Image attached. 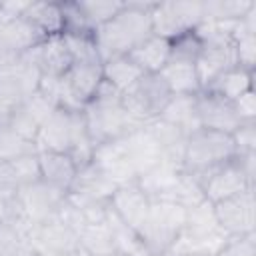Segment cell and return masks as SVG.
<instances>
[{
	"mask_svg": "<svg viewBox=\"0 0 256 256\" xmlns=\"http://www.w3.org/2000/svg\"><path fill=\"white\" fill-rule=\"evenodd\" d=\"M102 74H104V82L114 86L118 92H126L144 72L134 64V60L128 54H124L102 62Z\"/></svg>",
	"mask_w": 256,
	"mask_h": 256,
	"instance_id": "obj_30",
	"label": "cell"
},
{
	"mask_svg": "<svg viewBox=\"0 0 256 256\" xmlns=\"http://www.w3.org/2000/svg\"><path fill=\"white\" fill-rule=\"evenodd\" d=\"M18 58H20V56H18L16 52H12L10 46H8V44L2 40V36H0V70L6 68V66H10V64H14Z\"/></svg>",
	"mask_w": 256,
	"mask_h": 256,
	"instance_id": "obj_47",
	"label": "cell"
},
{
	"mask_svg": "<svg viewBox=\"0 0 256 256\" xmlns=\"http://www.w3.org/2000/svg\"><path fill=\"white\" fill-rule=\"evenodd\" d=\"M16 198V196H14ZM14 198L0 196V224H8L14 214Z\"/></svg>",
	"mask_w": 256,
	"mask_h": 256,
	"instance_id": "obj_48",
	"label": "cell"
},
{
	"mask_svg": "<svg viewBox=\"0 0 256 256\" xmlns=\"http://www.w3.org/2000/svg\"><path fill=\"white\" fill-rule=\"evenodd\" d=\"M200 52H202V38L198 36L196 30L186 32V34L170 40V60L196 64Z\"/></svg>",
	"mask_w": 256,
	"mask_h": 256,
	"instance_id": "obj_38",
	"label": "cell"
},
{
	"mask_svg": "<svg viewBox=\"0 0 256 256\" xmlns=\"http://www.w3.org/2000/svg\"><path fill=\"white\" fill-rule=\"evenodd\" d=\"M254 88V72L252 70H246L242 66H234L230 70H226L224 74H220L208 88L204 90H210L230 102H236L244 92L252 90Z\"/></svg>",
	"mask_w": 256,
	"mask_h": 256,
	"instance_id": "obj_29",
	"label": "cell"
},
{
	"mask_svg": "<svg viewBox=\"0 0 256 256\" xmlns=\"http://www.w3.org/2000/svg\"><path fill=\"white\" fill-rule=\"evenodd\" d=\"M80 256H114L112 234L104 224H86L78 232Z\"/></svg>",
	"mask_w": 256,
	"mask_h": 256,
	"instance_id": "obj_31",
	"label": "cell"
},
{
	"mask_svg": "<svg viewBox=\"0 0 256 256\" xmlns=\"http://www.w3.org/2000/svg\"><path fill=\"white\" fill-rule=\"evenodd\" d=\"M176 256V254H174ZM178 256H208V254H200V252H184V254H178Z\"/></svg>",
	"mask_w": 256,
	"mask_h": 256,
	"instance_id": "obj_49",
	"label": "cell"
},
{
	"mask_svg": "<svg viewBox=\"0 0 256 256\" xmlns=\"http://www.w3.org/2000/svg\"><path fill=\"white\" fill-rule=\"evenodd\" d=\"M202 200H206V198H204L200 180L196 176H192V174L182 170L180 180H178V184H176V188H174V192H172L168 202H176V204H180L182 208L188 210V208L200 204Z\"/></svg>",
	"mask_w": 256,
	"mask_h": 256,
	"instance_id": "obj_36",
	"label": "cell"
},
{
	"mask_svg": "<svg viewBox=\"0 0 256 256\" xmlns=\"http://www.w3.org/2000/svg\"><path fill=\"white\" fill-rule=\"evenodd\" d=\"M104 82L102 62H74L60 78V108L82 110Z\"/></svg>",
	"mask_w": 256,
	"mask_h": 256,
	"instance_id": "obj_10",
	"label": "cell"
},
{
	"mask_svg": "<svg viewBox=\"0 0 256 256\" xmlns=\"http://www.w3.org/2000/svg\"><path fill=\"white\" fill-rule=\"evenodd\" d=\"M114 256H116V254H114Z\"/></svg>",
	"mask_w": 256,
	"mask_h": 256,
	"instance_id": "obj_55",
	"label": "cell"
},
{
	"mask_svg": "<svg viewBox=\"0 0 256 256\" xmlns=\"http://www.w3.org/2000/svg\"><path fill=\"white\" fill-rule=\"evenodd\" d=\"M92 162L116 186L138 180V174H136V168H134V162L130 158V152H128V146H126L124 138H118V140H112V142L96 146Z\"/></svg>",
	"mask_w": 256,
	"mask_h": 256,
	"instance_id": "obj_15",
	"label": "cell"
},
{
	"mask_svg": "<svg viewBox=\"0 0 256 256\" xmlns=\"http://www.w3.org/2000/svg\"><path fill=\"white\" fill-rule=\"evenodd\" d=\"M196 116H198L200 128H206V130L232 134L240 126V118L236 114L234 102L210 90H200L196 94Z\"/></svg>",
	"mask_w": 256,
	"mask_h": 256,
	"instance_id": "obj_14",
	"label": "cell"
},
{
	"mask_svg": "<svg viewBox=\"0 0 256 256\" xmlns=\"http://www.w3.org/2000/svg\"><path fill=\"white\" fill-rule=\"evenodd\" d=\"M182 174V166L172 164V162H158L154 168L138 176V186L144 190V194L154 200H170L178 180Z\"/></svg>",
	"mask_w": 256,
	"mask_h": 256,
	"instance_id": "obj_22",
	"label": "cell"
},
{
	"mask_svg": "<svg viewBox=\"0 0 256 256\" xmlns=\"http://www.w3.org/2000/svg\"><path fill=\"white\" fill-rule=\"evenodd\" d=\"M160 76L172 94H198L202 90L196 64L192 62L168 60V64L160 70Z\"/></svg>",
	"mask_w": 256,
	"mask_h": 256,
	"instance_id": "obj_28",
	"label": "cell"
},
{
	"mask_svg": "<svg viewBox=\"0 0 256 256\" xmlns=\"http://www.w3.org/2000/svg\"><path fill=\"white\" fill-rule=\"evenodd\" d=\"M54 110H56V106L36 90L22 106H18L2 122H6L12 130H16L18 134H22L24 138L36 142V136H38L42 124L50 118V114Z\"/></svg>",
	"mask_w": 256,
	"mask_h": 256,
	"instance_id": "obj_17",
	"label": "cell"
},
{
	"mask_svg": "<svg viewBox=\"0 0 256 256\" xmlns=\"http://www.w3.org/2000/svg\"><path fill=\"white\" fill-rule=\"evenodd\" d=\"M232 140L236 154L256 152V122H240V126L232 132Z\"/></svg>",
	"mask_w": 256,
	"mask_h": 256,
	"instance_id": "obj_42",
	"label": "cell"
},
{
	"mask_svg": "<svg viewBox=\"0 0 256 256\" xmlns=\"http://www.w3.org/2000/svg\"><path fill=\"white\" fill-rule=\"evenodd\" d=\"M32 256H52V254H42V252H34Z\"/></svg>",
	"mask_w": 256,
	"mask_h": 256,
	"instance_id": "obj_51",
	"label": "cell"
},
{
	"mask_svg": "<svg viewBox=\"0 0 256 256\" xmlns=\"http://www.w3.org/2000/svg\"><path fill=\"white\" fill-rule=\"evenodd\" d=\"M202 184V192L204 198L212 204L232 198L244 190L256 188V180H252L244 168L240 166V162L236 160V156L216 168H212L210 172H206L204 176L198 178Z\"/></svg>",
	"mask_w": 256,
	"mask_h": 256,
	"instance_id": "obj_11",
	"label": "cell"
},
{
	"mask_svg": "<svg viewBox=\"0 0 256 256\" xmlns=\"http://www.w3.org/2000/svg\"><path fill=\"white\" fill-rule=\"evenodd\" d=\"M106 226L112 234L114 242V252L120 256H150L140 232L128 224H124L108 206V216H106Z\"/></svg>",
	"mask_w": 256,
	"mask_h": 256,
	"instance_id": "obj_27",
	"label": "cell"
},
{
	"mask_svg": "<svg viewBox=\"0 0 256 256\" xmlns=\"http://www.w3.org/2000/svg\"><path fill=\"white\" fill-rule=\"evenodd\" d=\"M158 118L186 134H192L200 128L196 116V94H172Z\"/></svg>",
	"mask_w": 256,
	"mask_h": 256,
	"instance_id": "obj_25",
	"label": "cell"
},
{
	"mask_svg": "<svg viewBox=\"0 0 256 256\" xmlns=\"http://www.w3.org/2000/svg\"><path fill=\"white\" fill-rule=\"evenodd\" d=\"M152 34L174 40L186 32L196 30L204 22L202 0H168L154 2L150 10Z\"/></svg>",
	"mask_w": 256,
	"mask_h": 256,
	"instance_id": "obj_7",
	"label": "cell"
},
{
	"mask_svg": "<svg viewBox=\"0 0 256 256\" xmlns=\"http://www.w3.org/2000/svg\"><path fill=\"white\" fill-rule=\"evenodd\" d=\"M144 128L156 142V146L162 154V162H172V164L182 166V156H184V146H186L188 134L160 118L146 122Z\"/></svg>",
	"mask_w": 256,
	"mask_h": 256,
	"instance_id": "obj_23",
	"label": "cell"
},
{
	"mask_svg": "<svg viewBox=\"0 0 256 256\" xmlns=\"http://www.w3.org/2000/svg\"><path fill=\"white\" fill-rule=\"evenodd\" d=\"M2 40L10 46L12 52H16L18 56H24L26 52H30L38 42H42V38L38 36V32L24 20V18H16V20H8L4 24V28L0 30Z\"/></svg>",
	"mask_w": 256,
	"mask_h": 256,
	"instance_id": "obj_32",
	"label": "cell"
},
{
	"mask_svg": "<svg viewBox=\"0 0 256 256\" xmlns=\"http://www.w3.org/2000/svg\"><path fill=\"white\" fill-rule=\"evenodd\" d=\"M24 58L38 68L40 76H50V78H62L74 64V58L70 54L64 36H54L38 42L30 52L24 54Z\"/></svg>",
	"mask_w": 256,
	"mask_h": 256,
	"instance_id": "obj_16",
	"label": "cell"
},
{
	"mask_svg": "<svg viewBox=\"0 0 256 256\" xmlns=\"http://www.w3.org/2000/svg\"><path fill=\"white\" fill-rule=\"evenodd\" d=\"M184 224H186V208H182L176 202L154 200L150 202L146 220L138 232L150 256H154V254L170 252L174 248L176 240L184 230Z\"/></svg>",
	"mask_w": 256,
	"mask_h": 256,
	"instance_id": "obj_6",
	"label": "cell"
},
{
	"mask_svg": "<svg viewBox=\"0 0 256 256\" xmlns=\"http://www.w3.org/2000/svg\"><path fill=\"white\" fill-rule=\"evenodd\" d=\"M22 18L38 32L42 40L62 36L64 34V14H62V2H48L38 0L28 4Z\"/></svg>",
	"mask_w": 256,
	"mask_h": 256,
	"instance_id": "obj_21",
	"label": "cell"
},
{
	"mask_svg": "<svg viewBox=\"0 0 256 256\" xmlns=\"http://www.w3.org/2000/svg\"><path fill=\"white\" fill-rule=\"evenodd\" d=\"M40 82L38 68L20 56L14 64L0 70V118L4 120L18 106H22L36 90Z\"/></svg>",
	"mask_w": 256,
	"mask_h": 256,
	"instance_id": "obj_9",
	"label": "cell"
},
{
	"mask_svg": "<svg viewBox=\"0 0 256 256\" xmlns=\"http://www.w3.org/2000/svg\"><path fill=\"white\" fill-rule=\"evenodd\" d=\"M20 188H22V184H20V178L16 174L14 164L0 160V196L14 198Z\"/></svg>",
	"mask_w": 256,
	"mask_h": 256,
	"instance_id": "obj_44",
	"label": "cell"
},
{
	"mask_svg": "<svg viewBox=\"0 0 256 256\" xmlns=\"http://www.w3.org/2000/svg\"><path fill=\"white\" fill-rule=\"evenodd\" d=\"M234 156H236V146L232 134L198 128L186 138L182 170L200 178L212 168L232 160Z\"/></svg>",
	"mask_w": 256,
	"mask_h": 256,
	"instance_id": "obj_5",
	"label": "cell"
},
{
	"mask_svg": "<svg viewBox=\"0 0 256 256\" xmlns=\"http://www.w3.org/2000/svg\"><path fill=\"white\" fill-rule=\"evenodd\" d=\"M116 256H120V254H116Z\"/></svg>",
	"mask_w": 256,
	"mask_h": 256,
	"instance_id": "obj_53",
	"label": "cell"
},
{
	"mask_svg": "<svg viewBox=\"0 0 256 256\" xmlns=\"http://www.w3.org/2000/svg\"><path fill=\"white\" fill-rule=\"evenodd\" d=\"M70 54L74 58V62H102L100 54L96 50V42H94V34H84V36H68L62 34Z\"/></svg>",
	"mask_w": 256,
	"mask_h": 256,
	"instance_id": "obj_40",
	"label": "cell"
},
{
	"mask_svg": "<svg viewBox=\"0 0 256 256\" xmlns=\"http://www.w3.org/2000/svg\"><path fill=\"white\" fill-rule=\"evenodd\" d=\"M204 22H238L250 8L252 0H202Z\"/></svg>",
	"mask_w": 256,
	"mask_h": 256,
	"instance_id": "obj_33",
	"label": "cell"
},
{
	"mask_svg": "<svg viewBox=\"0 0 256 256\" xmlns=\"http://www.w3.org/2000/svg\"><path fill=\"white\" fill-rule=\"evenodd\" d=\"M228 238L230 236H226V232L216 222L214 204L208 200H202L200 204L186 210L184 230L170 252L176 256L184 252H200V254L214 256Z\"/></svg>",
	"mask_w": 256,
	"mask_h": 256,
	"instance_id": "obj_4",
	"label": "cell"
},
{
	"mask_svg": "<svg viewBox=\"0 0 256 256\" xmlns=\"http://www.w3.org/2000/svg\"><path fill=\"white\" fill-rule=\"evenodd\" d=\"M34 248L28 236L20 234L10 224H0V256H32Z\"/></svg>",
	"mask_w": 256,
	"mask_h": 256,
	"instance_id": "obj_37",
	"label": "cell"
},
{
	"mask_svg": "<svg viewBox=\"0 0 256 256\" xmlns=\"http://www.w3.org/2000/svg\"><path fill=\"white\" fill-rule=\"evenodd\" d=\"M116 188L118 186L94 162H90L88 166H84L76 172V178H74L68 194L74 198H82V200L108 202Z\"/></svg>",
	"mask_w": 256,
	"mask_h": 256,
	"instance_id": "obj_20",
	"label": "cell"
},
{
	"mask_svg": "<svg viewBox=\"0 0 256 256\" xmlns=\"http://www.w3.org/2000/svg\"><path fill=\"white\" fill-rule=\"evenodd\" d=\"M234 108H236L240 122H256V92H254V88L244 92L234 102Z\"/></svg>",
	"mask_w": 256,
	"mask_h": 256,
	"instance_id": "obj_45",
	"label": "cell"
},
{
	"mask_svg": "<svg viewBox=\"0 0 256 256\" xmlns=\"http://www.w3.org/2000/svg\"><path fill=\"white\" fill-rule=\"evenodd\" d=\"M28 240L34 252L52 256H80L78 232L56 216L36 224L28 234Z\"/></svg>",
	"mask_w": 256,
	"mask_h": 256,
	"instance_id": "obj_13",
	"label": "cell"
},
{
	"mask_svg": "<svg viewBox=\"0 0 256 256\" xmlns=\"http://www.w3.org/2000/svg\"><path fill=\"white\" fill-rule=\"evenodd\" d=\"M78 6L90 24V28L96 32L100 26L110 22L124 6L122 0H78Z\"/></svg>",
	"mask_w": 256,
	"mask_h": 256,
	"instance_id": "obj_35",
	"label": "cell"
},
{
	"mask_svg": "<svg viewBox=\"0 0 256 256\" xmlns=\"http://www.w3.org/2000/svg\"><path fill=\"white\" fill-rule=\"evenodd\" d=\"M0 122H2V118H0Z\"/></svg>",
	"mask_w": 256,
	"mask_h": 256,
	"instance_id": "obj_54",
	"label": "cell"
},
{
	"mask_svg": "<svg viewBox=\"0 0 256 256\" xmlns=\"http://www.w3.org/2000/svg\"><path fill=\"white\" fill-rule=\"evenodd\" d=\"M128 56L144 74H160V70L170 60V40L150 34Z\"/></svg>",
	"mask_w": 256,
	"mask_h": 256,
	"instance_id": "obj_24",
	"label": "cell"
},
{
	"mask_svg": "<svg viewBox=\"0 0 256 256\" xmlns=\"http://www.w3.org/2000/svg\"><path fill=\"white\" fill-rule=\"evenodd\" d=\"M12 164H14V168H16V174H18L22 186L40 180L38 152H36V154H30V156H24V158H18V160H12Z\"/></svg>",
	"mask_w": 256,
	"mask_h": 256,
	"instance_id": "obj_43",
	"label": "cell"
},
{
	"mask_svg": "<svg viewBox=\"0 0 256 256\" xmlns=\"http://www.w3.org/2000/svg\"><path fill=\"white\" fill-rule=\"evenodd\" d=\"M84 124L88 138L92 140L94 148L118 138L128 136L140 124H136L122 104V92H118L108 82H102L96 96L82 108Z\"/></svg>",
	"mask_w": 256,
	"mask_h": 256,
	"instance_id": "obj_3",
	"label": "cell"
},
{
	"mask_svg": "<svg viewBox=\"0 0 256 256\" xmlns=\"http://www.w3.org/2000/svg\"><path fill=\"white\" fill-rule=\"evenodd\" d=\"M4 24H6V16H4V12H2V8H0V30L4 28Z\"/></svg>",
	"mask_w": 256,
	"mask_h": 256,
	"instance_id": "obj_50",
	"label": "cell"
},
{
	"mask_svg": "<svg viewBox=\"0 0 256 256\" xmlns=\"http://www.w3.org/2000/svg\"><path fill=\"white\" fill-rule=\"evenodd\" d=\"M124 142L128 146V152H130V158L134 162L138 176H142L144 172L154 168L158 162H162V154L144 126H140L134 132H130L128 136H124Z\"/></svg>",
	"mask_w": 256,
	"mask_h": 256,
	"instance_id": "obj_26",
	"label": "cell"
},
{
	"mask_svg": "<svg viewBox=\"0 0 256 256\" xmlns=\"http://www.w3.org/2000/svg\"><path fill=\"white\" fill-rule=\"evenodd\" d=\"M154 256H174L172 252H164V254H154Z\"/></svg>",
	"mask_w": 256,
	"mask_h": 256,
	"instance_id": "obj_52",
	"label": "cell"
},
{
	"mask_svg": "<svg viewBox=\"0 0 256 256\" xmlns=\"http://www.w3.org/2000/svg\"><path fill=\"white\" fill-rule=\"evenodd\" d=\"M30 0H6V2H0V8L6 16V22L8 20H16V18H22V14L26 12Z\"/></svg>",
	"mask_w": 256,
	"mask_h": 256,
	"instance_id": "obj_46",
	"label": "cell"
},
{
	"mask_svg": "<svg viewBox=\"0 0 256 256\" xmlns=\"http://www.w3.org/2000/svg\"><path fill=\"white\" fill-rule=\"evenodd\" d=\"M172 92L160 74H142L126 92H122V104L128 116L144 126L160 116Z\"/></svg>",
	"mask_w": 256,
	"mask_h": 256,
	"instance_id": "obj_8",
	"label": "cell"
},
{
	"mask_svg": "<svg viewBox=\"0 0 256 256\" xmlns=\"http://www.w3.org/2000/svg\"><path fill=\"white\" fill-rule=\"evenodd\" d=\"M214 216L226 236L256 234V200L254 188L214 204Z\"/></svg>",
	"mask_w": 256,
	"mask_h": 256,
	"instance_id": "obj_12",
	"label": "cell"
},
{
	"mask_svg": "<svg viewBox=\"0 0 256 256\" xmlns=\"http://www.w3.org/2000/svg\"><path fill=\"white\" fill-rule=\"evenodd\" d=\"M62 14H64V34L68 36H84V34H94L90 24L86 22L78 0H66L62 2Z\"/></svg>",
	"mask_w": 256,
	"mask_h": 256,
	"instance_id": "obj_39",
	"label": "cell"
},
{
	"mask_svg": "<svg viewBox=\"0 0 256 256\" xmlns=\"http://www.w3.org/2000/svg\"><path fill=\"white\" fill-rule=\"evenodd\" d=\"M36 142L24 138L16 130H12L6 122H0V160L2 162H12L30 154H36Z\"/></svg>",
	"mask_w": 256,
	"mask_h": 256,
	"instance_id": "obj_34",
	"label": "cell"
},
{
	"mask_svg": "<svg viewBox=\"0 0 256 256\" xmlns=\"http://www.w3.org/2000/svg\"><path fill=\"white\" fill-rule=\"evenodd\" d=\"M36 148L68 154L78 170L88 166L94 156V144L88 138L82 110L56 108L42 124L36 136Z\"/></svg>",
	"mask_w": 256,
	"mask_h": 256,
	"instance_id": "obj_2",
	"label": "cell"
},
{
	"mask_svg": "<svg viewBox=\"0 0 256 256\" xmlns=\"http://www.w3.org/2000/svg\"><path fill=\"white\" fill-rule=\"evenodd\" d=\"M214 256H256V234L230 236Z\"/></svg>",
	"mask_w": 256,
	"mask_h": 256,
	"instance_id": "obj_41",
	"label": "cell"
},
{
	"mask_svg": "<svg viewBox=\"0 0 256 256\" xmlns=\"http://www.w3.org/2000/svg\"><path fill=\"white\" fill-rule=\"evenodd\" d=\"M154 2H124L122 10L104 26L94 32L96 50L100 60L106 62L114 56L130 54L142 40L152 34L150 10Z\"/></svg>",
	"mask_w": 256,
	"mask_h": 256,
	"instance_id": "obj_1",
	"label": "cell"
},
{
	"mask_svg": "<svg viewBox=\"0 0 256 256\" xmlns=\"http://www.w3.org/2000/svg\"><path fill=\"white\" fill-rule=\"evenodd\" d=\"M38 166H40V180L48 186L68 194L74 178H76V164L64 152L52 150H38Z\"/></svg>",
	"mask_w": 256,
	"mask_h": 256,
	"instance_id": "obj_19",
	"label": "cell"
},
{
	"mask_svg": "<svg viewBox=\"0 0 256 256\" xmlns=\"http://www.w3.org/2000/svg\"><path fill=\"white\" fill-rule=\"evenodd\" d=\"M108 206L124 224L140 230L150 208V198L144 194L138 182H128V184H120L112 192Z\"/></svg>",
	"mask_w": 256,
	"mask_h": 256,
	"instance_id": "obj_18",
	"label": "cell"
}]
</instances>
